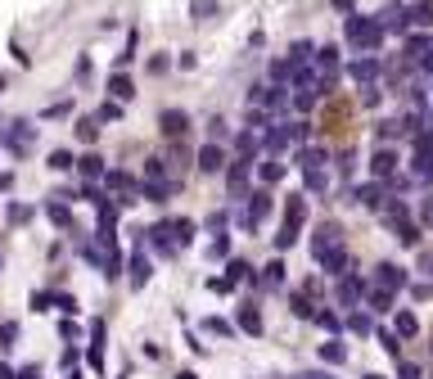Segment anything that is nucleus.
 <instances>
[{
  "mask_svg": "<svg viewBox=\"0 0 433 379\" xmlns=\"http://www.w3.org/2000/svg\"><path fill=\"white\" fill-rule=\"evenodd\" d=\"M347 77H352L357 86H375L379 64H375V59H352V64H347Z\"/></svg>",
  "mask_w": 433,
  "mask_h": 379,
  "instance_id": "12",
  "label": "nucleus"
},
{
  "mask_svg": "<svg viewBox=\"0 0 433 379\" xmlns=\"http://www.w3.org/2000/svg\"><path fill=\"white\" fill-rule=\"evenodd\" d=\"M393 298H397V293H393V289H379V284H375V289H370V293H366V303H370V312H379V316H388V312H397V307H393Z\"/></svg>",
  "mask_w": 433,
  "mask_h": 379,
  "instance_id": "17",
  "label": "nucleus"
},
{
  "mask_svg": "<svg viewBox=\"0 0 433 379\" xmlns=\"http://www.w3.org/2000/svg\"><path fill=\"white\" fill-rule=\"evenodd\" d=\"M361 379H384V375H361Z\"/></svg>",
  "mask_w": 433,
  "mask_h": 379,
  "instance_id": "61",
  "label": "nucleus"
},
{
  "mask_svg": "<svg viewBox=\"0 0 433 379\" xmlns=\"http://www.w3.org/2000/svg\"><path fill=\"white\" fill-rule=\"evenodd\" d=\"M208 131H212V140H226V122H221V118L208 122Z\"/></svg>",
  "mask_w": 433,
  "mask_h": 379,
  "instance_id": "51",
  "label": "nucleus"
},
{
  "mask_svg": "<svg viewBox=\"0 0 433 379\" xmlns=\"http://www.w3.org/2000/svg\"><path fill=\"white\" fill-rule=\"evenodd\" d=\"M397 330H379V347H384V352H388V357H397V352H401V343H397Z\"/></svg>",
  "mask_w": 433,
  "mask_h": 379,
  "instance_id": "36",
  "label": "nucleus"
},
{
  "mask_svg": "<svg viewBox=\"0 0 433 379\" xmlns=\"http://www.w3.org/2000/svg\"><path fill=\"white\" fill-rule=\"evenodd\" d=\"M5 86H10V82H5V77H0V95H5Z\"/></svg>",
  "mask_w": 433,
  "mask_h": 379,
  "instance_id": "60",
  "label": "nucleus"
},
{
  "mask_svg": "<svg viewBox=\"0 0 433 379\" xmlns=\"http://www.w3.org/2000/svg\"><path fill=\"white\" fill-rule=\"evenodd\" d=\"M325 162H330V154H325L321 145H312V149H298V167H303V172H312V167H325Z\"/></svg>",
  "mask_w": 433,
  "mask_h": 379,
  "instance_id": "23",
  "label": "nucleus"
},
{
  "mask_svg": "<svg viewBox=\"0 0 433 379\" xmlns=\"http://www.w3.org/2000/svg\"><path fill=\"white\" fill-rule=\"evenodd\" d=\"M379 23H384V32H406L411 27V14H406V5H388V10L379 14Z\"/></svg>",
  "mask_w": 433,
  "mask_h": 379,
  "instance_id": "11",
  "label": "nucleus"
},
{
  "mask_svg": "<svg viewBox=\"0 0 433 379\" xmlns=\"http://www.w3.org/2000/svg\"><path fill=\"white\" fill-rule=\"evenodd\" d=\"M59 366H64V370H77V352H73V347H64V357H59Z\"/></svg>",
  "mask_w": 433,
  "mask_h": 379,
  "instance_id": "52",
  "label": "nucleus"
},
{
  "mask_svg": "<svg viewBox=\"0 0 433 379\" xmlns=\"http://www.w3.org/2000/svg\"><path fill=\"white\" fill-rule=\"evenodd\" d=\"M249 176H253V162L249 158H235L226 167V190H230V199H249L244 190H249Z\"/></svg>",
  "mask_w": 433,
  "mask_h": 379,
  "instance_id": "3",
  "label": "nucleus"
},
{
  "mask_svg": "<svg viewBox=\"0 0 433 379\" xmlns=\"http://www.w3.org/2000/svg\"><path fill=\"white\" fill-rule=\"evenodd\" d=\"M86 361L95 375H104V321H90V347H86Z\"/></svg>",
  "mask_w": 433,
  "mask_h": 379,
  "instance_id": "7",
  "label": "nucleus"
},
{
  "mask_svg": "<svg viewBox=\"0 0 433 379\" xmlns=\"http://www.w3.org/2000/svg\"><path fill=\"white\" fill-rule=\"evenodd\" d=\"M366 280H361V276H343V280H338V303H361V298H366Z\"/></svg>",
  "mask_w": 433,
  "mask_h": 379,
  "instance_id": "13",
  "label": "nucleus"
},
{
  "mask_svg": "<svg viewBox=\"0 0 433 379\" xmlns=\"http://www.w3.org/2000/svg\"><path fill=\"white\" fill-rule=\"evenodd\" d=\"M397 154L393 149H375V158H370V172H375V181H397Z\"/></svg>",
  "mask_w": 433,
  "mask_h": 379,
  "instance_id": "6",
  "label": "nucleus"
},
{
  "mask_svg": "<svg viewBox=\"0 0 433 379\" xmlns=\"http://www.w3.org/2000/svg\"><path fill=\"white\" fill-rule=\"evenodd\" d=\"M312 321H316V325H321V330H338V316H334V312H316V316H312Z\"/></svg>",
  "mask_w": 433,
  "mask_h": 379,
  "instance_id": "47",
  "label": "nucleus"
},
{
  "mask_svg": "<svg viewBox=\"0 0 433 379\" xmlns=\"http://www.w3.org/2000/svg\"><path fill=\"white\" fill-rule=\"evenodd\" d=\"M153 276V262L145 258V253H131V289H145Z\"/></svg>",
  "mask_w": 433,
  "mask_h": 379,
  "instance_id": "14",
  "label": "nucleus"
},
{
  "mask_svg": "<svg viewBox=\"0 0 433 379\" xmlns=\"http://www.w3.org/2000/svg\"><path fill=\"white\" fill-rule=\"evenodd\" d=\"M140 195L149 204H167L172 199V181H140Z\"/></svg>",
  "mask_w": 433,
  "mask_h": 379,
  "instance_id": "21",
  "label": "nucleus"
},
{
  "mask_svg": "<svg viewBox=\"0 0 433 379\" xmlns=\"http://www.w3.org/2000/svg\"><path fill=\"white\" fill-rule=\"evenodd\" d=\"M289 379H334V375H330V366H321V370H298V375H289Z\"/></svg>",
  "mask_w": 433,
  "mask_h": 379,
  "instance_id": "49",
  "label": "nucleus"
},
{
  "mask_svg": "<svg viewBox=\"0 0 433 379\" xmlns=\"http://www.w3.org/2000/svg\"><path fill=\"white\" fill-rule=\"evenodd\" d=\"M420 276H433V258H429V253L420 258Z\"/></svg>",
  "mask_w": 433,
  "mask_h": 379,
  "instance_id": "55",
  "label": "nucleus"
},
{
  "mask_svg": "<svg viewBox=\"0 0 433 379\" xmlns=\"http://www.w3.org/2000/svg\"><path fill=\"white\" fill-rule=\"evenodd\" d=\"M216 14H221L216 0H190V19L195 23H208V19H216Z\"/></svg>",
  "mask_w": 433,
  "mask_h": 379,
  "instance_id": "26",
  "label": "nucleus"
},
{
  "mask_svg": "<svg viewBox=\"0 0 433 379\" xmlns=\"http://www.w3.org/2000/svg\"><path fill=\"white\" fill-rule=\"evenodd\" d=\"M10 185H14V176H10V172H0V190H10Z\"/></svg>",
  "mask_w": 433,
  "mask_h": 379,
  "instance_id": "57",
  "label": "nucleus"
},
{
  "mask_svg": "<svg viewBox=\"0 0 433 379\" xmlns=\"http://www.w3.org/2000/svg\"><path fill=\"white\" fill-rule=\"evenodd\" d=\"M54 303H59V312H68V316L77 312V298H73V293H54Z\"/></svg>",
  "mask_w": 433,
  "mask_h": 379,
  "instance_id": "48",
  "label": "nucleus"
},
{
  "mask_svg": "<svg viewBox=\"0 0 433 379\" xmlns=\"http://www.w3.org/2000/svg\"><path fill=\"white\" fill-rule=\"evenodd\" d=\"M77 140H82V145H95L99 140V118H82V122H77Z\"/></svg>",
  "mask_w": 433,
  "mask_h": 379,
  "instance_id": "29",
  "label": "nucleus"
},
{
  "mask_svg": "<svg viewBox=\"0 0 433 379\" xmlns=\"http://www.w3.org/2000/svg\"><path fill=\"white\" fill-rule=\"evenodd\" d=\"M347 45H352V50H379V45H384V23L379 19H366V14H347Z\"/></svg>",
  "mask_w": 433,
  "mask_h": 379,
  "instance_id": "1",
  "label": "nucleus"
},
{
  "mask_svg": "<svg viewBox=\"0 0 433 379\" xmlns=\"http://www.w3.org/2000/svg\"><path fill=\"white\" fill-rule=\"evenodd\" d=\"M361 104L375 108V104H379V86H361Z\"/></svg>",
  "mask_w": 433,
  "mask_h": 379,
  "instance_id": "50",
  "label": "nucleus"
},
{
  "mask_svg": "<svg viewBox=\"0 0 433 379\" xmlns=\"http://www.w3.org/2000/svg\"><path fill=\"white\" fill-rule=\"evenodd\" d=\"M36 140V127L32 122H23V118H14L10 127L0 131V145H5V149H14V154H27V145Z\"/></svg>",
  "mask_w": 433,
  "mask_h": 379,
  "instance_id": "2",
  "label": "nucleus"
},
{
  "mask_svg": "<svg viewBox=\"0 0 433 379\" xmlns=\"http://www.w3.org/2000/svg\"><path fill=\"white\" fill-rule=\"evenodd\" d=\"M325 249H343V230H338L334 221H321V226H316L312 253H325Z\"/></svg>",
  "mask_w": 433,
  "mask_h": 379,
  "instance_id": "8",
  "label": "nucleus"
},
{
  "mask_svg": "<svg viewBox=\"0 0 433 379\" xmlns=\"http://www.w3.org/2000/svg\"><path fill=\"white\" fill-rule=\"evenodd\" d=\"M176 379H199V375H195V370H176Z\"/></svg>",
  "mask_w": 433,
  "mask_h": 379,
  "instance_id": "59",
  "label": "nucleus"
},
{
  "mask_svg": "<svg viewBox=\"0 0 433 379\" xmlns=\"http://www.w3.org/2000/svg\"><path fill=\"white\" fill-rule=\"evenodd\" d=\"M167 226H172V239H176V249H185V244L195 239V221H190V217H176V221H167Z\"/></svg>",
  "mask_w": 433,
  "mask_h": 379,
  "instance_id": "25",
  "label": "nucleus"
},
{
  "mask_svg": "<svg viewBox=\"0 0 433 379\" xmlns=\"http://www.w3.org/2000/svg\"><path fill=\"white\" fill-rule=\"evenodd\" d=\"M18 343V321H0V352H10Z\"/></svg>",
  "mask_w": 433,
  "mask_h": 379,
  "instance_id": "33",
  "label": "nucleus"
},
{
  "mask_svg": "<svg viewBox=\"0 0 433 379\" xmlns=\"http://www.w3.org/2000/svg\"><path fill=\"white\" fill-rule=\"evenodd\" d=\"M208 253H212V258H226V253H230V239H226V230H221V235L212 239V249H208Z\"/></svg>",
  "mask_w": 433,
  "mask_h": 379,
  "instance_id": "45",
  "label": "nucleus"
},
{
  "mask_svg": "<svg viewBox=\"0 0 433 379\" xmlns=\"http://www.w3.org/2000/svg\"><path fill=\"white\" fill-rule=\"evenodd\" d=\"M208 289H212V293H230V289H235V280H230V276H212Z\"/></svg>",
  "mask_w": 433,
  "mask_h": 379,
  "instance_id": "44",
  "label": "nucleus"
},
{
  "mask_svg": "<svg viewBox=\"0 0 433 379\" xmlns=\"http://www.w3.org/2000/svg\"><path fill=\"white\" fill-rule=\"evenodd\" d=\"M203 334H212V339H235V325H230V321H216V316H208V321H203Z\"/></svg>",
  "mask_w": 433,
  "mask_h": 379,
  "instance_id": "30",
  "label": "nucleus"
},
{
  "mask_svg": "<svg viewBox=\"0 0 433 379\" xmlns=\"http://www.w3.org/2000/svg\"><path fill=\"white\" fill-rule=\"evenodd\" d=\"M420 217H424V226H433V199H429V204L420 208Z\"/></svg>",
  "mask_w": 433,
  "mask_h": 379,
  "instance_id": "54",
  "label": "nucleus"
},
{
  "mask_svg": "<svg viewBox=\"0 0 433 379\" xmlns=\"http://www.w3.org/2000/svg\"><path fill=\"white\" fill-rule=\"evenodd\" d=\"M293 244H298V226H280V235H275V249H293Z\"/></svg>",
  "mask_w": 433,
  "mask_h": 379,
  "instance_id": "39",
  "label": "nucleus"
},
{
  "mask_svg": "<svg viewBox=\"0 0 433 379\" xmlns=\"http://www.w3.org/2000/svg\"><path fill=\"white\" fill-rule=\"evenodd\" d=\"M221 167H230V162H226V149H221L216 140H208L203 149H199V172H221Z\"/></svg>",
  "mask_w": 433,
  "mask_h": 379,
  "instance_id": "10",
  "label": "nucleus"
},
{
  "mask_svg": "<svg viewBox=\"0 0 433 379\" xmlns=\"http://www.w3.org/2000/svg\"><path fill=\"white\" fill-rule=\"evenodd\" d=\"M18 379H41V366H23V370H18Z\"/></svg>",
  "mask_w": 433,
  "mask_h": 379,
  "instance_id": "53",
  "label": "nucleus"
},
{
  "mask_svg": "<svg viewBox=\"0 0 433 379\" xmlns=\"http://www.w3.org/2000/svg\"><path fill=\"white\" fill-rule=\"evenodd\" d=\"M0 379H18V375H14V370L5 366V361H0Z\"/></svg>",
  "mask_w": 433,
  "mask_h": 379,
  "instance_id": "58",
  "label": "nucleus"
},
{
  "mask_svg": "<svg viewBox=\"0 0 433 379\" xmlns=\"http://www.w3.org/2000/svg\"><path fill=\"white\" fill-rule=\"evenodd\" d=\"M108 95L118 99V104H127V99L136 95V82H131L127 73H113V77H108Z\"/></svg>",
  "mask_w": 433,
  "mask_h": 379,
  "instance_id": "15",
  "label": "nucleus"
},
{
  "mask_svg": "<svg viewBox=\"0 0 433 379\" xmlns=\"http://www.w3.org/2000/svg\"><path fill=\"white\" fill-rule=\"evenodd\" d=\"M406 280H411V276H406V267H397V262H379L375 267V284L379 289H406Z\"/></svg>",
  "mask_w": 433,
  "mask_h": 379,
  "instance_id": "4",
  "label": "nucleus"
},
{
  "mask_svg": "<svg viewBox=\"0 0 433 379\" xmlns=\"http://www.w3.org/2000/svg\"><path fill=\"white\" fill-rule=\"evenodd\" d=\"M352 204L379 208V204H384V195H379V185H357V190H352Z\"/></svg>",
  "mask_w": 433,
  "mask_h": 379,
  "instance_id": "28",
  "label": "nucleus"
},
{
  "mask_svg": "<svg viewBox=\"0 0 433 379\" xmlns=\"http://www.w3.org/2000/svg\"><path fill=\"white\" fill-rule=\"evenodd\" d=\"M334 10H343V14H352V0H330Z\"/></svg>",
  "mask_w": 433,
  "mask_h": 379,
  "instance_id": "56",
  "label": "nucleus"
},
{
  "mask_svg": "<svg viewBox=\"0 0 433 379\" xmlns=\"http://www.w3.org/2000/svg\"><path fill=\"white\" fill-rule=\"evenodd\" d=\"M401 239V249H420V226H411V221H401V226H393Z\"/></svg>",
  "mask_w": 433,
  "mask_h": 379,
  "instance_id": "32",
  "label": "nucleus"
},
{
  "mask_svg": "<svg viewBox=\"0 0 433 379\" xmlns=\"http://www.w3.org/2000/svg\"><path fill=\"white\" fill-rule=\"evenodd\" d=\"M267 284H284V262H280V258L267 267Z\"/></svg>",
  "mask_w": 433,
  "mask_h": 379,
  "instance_id": "43",
  "label": "nucleus"
},
{
  "mask_svg": "<svg viewBox=\"0 0 433 379\" xmlns=\"http://www.w3.org/2000/svg\"><path fill=\"white\" fill-rule=\"evenodd\" d=\"M235 321H239V330H244V334H253V339L262 334V312H258L253 303H244V307H239V316H235Z\"/></svg>",
  "mask_w": 433,
  "mask_h": 379,
  "instance_id": "19",
  "label": "nucleus"
},
{
  "mask_svg": "<svg viewBox=\"0 0 433 379\" xmlns=\"http://www.w3.org/2000/svg\"><path fill=\"white\" fill-rule=\"evenodd\" d=\"M158 127H162V136H185V131H190V113H181V108H162Z\"/></svg>",
  "mask_w": 433,
  "mask_h": 379,
  "instance_id": "9",
  "label": "nucleus"
},
{
  "mask_svg": "<svg viewBox=\"0 0 433 379\" xmlns=\"http://www.w3.org/2000/svg\"><path fill=\"white\" fill-rule=\"evenodd\" d=\"M303 221H307V199L303 195H289V204H284V226L303 230Z\"/></svg>",
  "mask_w": 433,
  "mask_h": 379,
  "instance_id": "18",
  "label": "nucleus"
},
{
  "mask_svg": "<svg viewBox=\"0 0 433 379\" xmlns=\"http://www.w3.org/2000/svg\"><path fill=\"white\" fill-rule=\"evenodd\" d=\"M307 176V190H312V195H325V190H330V172H325V167H312V172H303Z\"/></svg>",
  "mask_w": 433,
  "mask_h": 379,
  "instance_id": "31",
  "label": "nucleus"
},
{
  "mask_svg": "<svg viewBox=\"0 0 433 379\" xmlns=\"http://www.w3.org/2000/svg\"><path fill=\"white\" fill-rule=\"evenodd\" d=\"M280 176H284V162L280 158H267V162H262V181H267V185H275Z\"/></svg>",
  "mask_w": 433,
  "mask_h": 379,
  "instance_id": "35",
  "label": "nucleus"
},
{
  "mask_svg": "<svg viewBox=\"0 0 433 379\" xmlns=\"http://www.w3.org/2000/svg\"><path fill=\"white\" fill-rule=\"evenodd\" d=\"M50 167H54V172H73V167H77V158H73L68 149H54V154H50Z\"/></svg>",
  "mask_w": 433,
  "mask_h": 379,
  "instance_id": "34",
  "label": "nucleus"
},
{
  "mask_svg": "<svg viewBox=\"0 0 433 379\" xmlns=\"http://www.w3.org/2000/svg\"><path fill=\"white\" fill-rule=\"evenodd\" d=\"M316 357H321V366H343V361H347V347L338 343V339H330V343L316 347Z\"/></svg>",
  "mask_w": 433,
  "mask_h": 379,
  "instance_id": "16",
  "label": "nucleus"
},
{
  "mask_svg": "<svg viewBox=\"0 0 433 379\" xmlns=\"http://www.w3.org/2000/svg\"><path fill=\"white\" fill-rule=\"evenodd\" d=\"M406 14L415 27H433V0H415V5H406Z\"/></svg>",
  "mask_w": 433,
  "mask_h": 379,
  "instance_id": "24",
  "label": "nucleus"
},
{
  "mask_svg": "<svg viewBox=\"0 0 433 379\" xmlns=\"http://www.w3.org/2000/svg\"><path fill=\"white\" fill-rule=\"evenodd\" d=\"M95 118H99V122H118V118H122V104H118V99H104Z\"/></svg>",
  "mask_w": 433,
  "mask_h": 379,
  "instance_id": "38",
  "label": "nucleus"
},
{
  "mask_svg": "<svg viewBox=\"0 0 433 379\" xmlns=\"http://www.w3.org/2000/svg\"><path fill=\"white\" fill-rule=\"evenodd\" d=\"M289 145H298V140H307V136H312V122H289Z\"/></svg>",
  "mask_w": 433,
  "mask_h": 379,
  "instance_id": "40",
  "label": "nucleus"
},
{
  "mask_svg": "<svg viewBox=\"0 0 433 379\" xmlns=\"http://www.w3.org/2000/svg\"><path fill=\"white\" fill-rule=\"evenodd\" d=\"M27 217H32V208H23V204H10V221H14V226H23Z\"/></svg>",
  "mask_w": 433,
  "mask_h": 379,
  "instance_id": "46",
  "label": "nucleus"
},
{
  "mask_svg": "<svg viewBox=\"0 0 433 379\" xmlns=\"http://www.w3.org/2000/svg\"><path fill=\"white\" fill-rule=\"evenodd\" d=\"M393 330H397L401 339H415V334H420V321H415L411 312H397V316H393Z\"/></svg>",
  "mask_w": 433,
  "mask_h": 379,
  "instance_id": "27",
  "label": "nucleus"
},
{
  "mask_svg": "<svg viewBox=\"0 0 433 379\" xmlns=\"http://www.w3.org/2000/svg\"><path fill=\"white\" fill-rule=\"evenodd\" d=\"M45 212H50V221H54L59 230H68V226H73V212H68V204H64V199H54V195H50Z\"/></svg>",
  "mask_w": 433,
  "mask_h": 379,
  "instance_id": "22",
  "label": "nucleus"
},
{
  "mask_svg": "<svg viewBox=\"0 0 433 379\" xmlns=\"http://www.w3.org/2000/svg\"><path fill=\"white\" fill-rule=\"evenodd\" d=\"M316 262L325 267V276H334V280H343V276H352V258H347V249H325V253H316Z\"/></svg>",
  "mask_w": 433,
  "mask_h": 379,
  "instance_id": "5",
  "label": "nucleus"
},
{
  "mask_svg": "<svg viewBox=\"0 0 433 379\" xmlns=\"http://www.w3.org/2000/svg\"><path fill=\"white\" fill-rule=\"evenodd\" d=\"M77 172L86 176V181H99V176H108V172H104V158H99V154H82V158H77Z\"/></svg>",
  "mask_w": 433,
  "mask_h": 379,
  "instance_id": "20",
  "label": "nucleus"
},
{
  "mask_svg": "<svg viewBox=\"0 0 433 379\" xmlns=\"http://www.w3.org/2000/svg\"><path fill=\"white\" fill-rule=\"evenodd\" d=\"M289 307H293V316H316V312H312V303H307V293H303V289H293V293H289Z\"/></svg>",
  "mask_w": 433,
  "mask_h": 379,
  "instance_id": "37",
  "label": "nucleus"
},
{
  "mask_svg": "<svg viewBox=\"0 0 433 379\" xmlns=\"http://www.w3.org/2000/svg\"><path fill=\"white\" fill-rule=\"evenodd\" d=\"M397 379H424V370L415 361H397Z\"/></svg>",
  "mask_w": 433,
  "mask_h": 379,
  "instance_id": "42",
  "label": "nucleus"
},
{
  "mask_svg": "<svg viewBox=\"0 0 433 379\" xmlns=\"http://www.w3.org/2000/svg\"><path fill=\"white\" fill-rule=\"evenodd\" d=\"M347 330H352V334H370V316L366 312H352V316H347Z\"/></svg>",
  "mask_w": 433,
  "mask_h": 379,
  "instance_id": "41",
  "label": "nucleus"
}]
</instances>
